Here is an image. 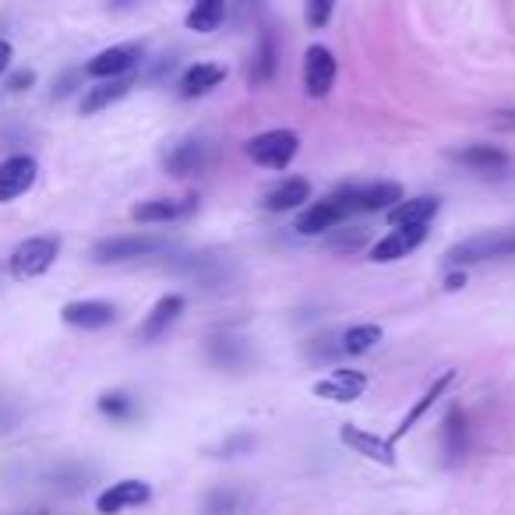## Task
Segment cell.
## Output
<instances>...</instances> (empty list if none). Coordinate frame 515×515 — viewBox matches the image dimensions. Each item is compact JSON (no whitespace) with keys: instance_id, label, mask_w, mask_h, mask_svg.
Segmentation results:
<instances>
[{"instance_id":"ab89813d","label":"cell","mask_w":515,"mask_h":515,"mask_svg":"<svg viewBox=\"0 0 515 515\" xmlns=\"http://www.w3.org/2000/svg\"><path fill=\"white\" fill-rule=\"evenodd\" d=\"M18 515H50V512H18Z\"/></svg>"},{"instance_id":"30bf717a","label":"cell","mask_w":515,"mask_h":515,"mask_svg":"<svg viewBox=\"0 0 515 515\" xmlns=\"http://www.w3.org/2000/svg\"><path fill=\"white\" fill-rule=\"evenodd\" d=\"M60 321L71 329L99 332L117 321V304H110V300H71V304L60 307Z\"/></svg>"},{"instance_id":"d4e9b609","label":"cell","mask_w":515,"mask_h":515,"mask_svg":"<svg viewBox=\"0 0 515 515\" xmlns=\"http://www.w3.org/2000/svg\"><path fill=\"white\" fill-rule=\"evenodd\" d=\"M311 198V180H304V177H286V180H279L272 191H265V209L269 212H293V209H300V205Z\"/></svg>"},{"instance_id":"52a82bcc","label":"cell","mask_w":515,"mask_h":515,"mask_svg":"<svg viewBox=\"0 0 515 515\" xmlns=\"http://www.w3.org/2000/svg\"><path fill=\"white\" fill-rule=\"evenodd\" d=\"M336 75H339V64H336V53L329 46H307L304 53V89L311 99H325L336 85Z\"/></svg>"},{"instance_id":"277c9868","label":"cell","mask_w":515,"mask_h":515,"mask_svg":"<svg viewBox=\"0 0 515 515\" xmlns=\"http://www.w3.org/2000/svg\"><path fill=\"white\" fill-rule=\"evenodd\" d=\"M300 152V135L290 127H272L244 142V156L262 170H286Z\"/></svg>"},{"instance_id":"f35d334b","label":"cell","mask_w":515,"mask_h":515,"mask_svg":"<svg viewBox=\"0 0 515 515\" xmlns=\"http://www.w3.org/2000/svg\"><path fill=\"white\" fill-rule=\"evenodd\" d=\"M113 8H131V4H135V0H110Z\"/></svg>"},{"instance_id":"d6986e66","label":"cell","mask_w":515,"mask_h":515,"mask_svg":"<svg viewBox=\"0 0 515 515\" xmlns=\"http://www.w3.org/2000/svg\"><path fill=\"white\" fill-rule=\"evenodd\" d=\"M452 381H456V371H441L438 378H434L431 385H427V389H424V396H420L417 403L410 406V413H406V417L399 420V427H396V431L389 434V441H392V445H396L399 438H406V434H410L413 427H417L420 420L427 417V410H431V406L438 403L441 396H445V392H448V385H452Z\"/></svg>"},{"instance_id":"3957f363","label":"cell","mask_w":515,"mask_h":515,"mask_svg":"<svg viewBox=\"0 0 515 515\" xmlns=\"http://www.w3.org/2000/svg\"><path fill=\"white\" fill-rule=\"evenodd\" d=\"M173 247L170 233H124V237H106L92 247V262L96 265H117L135 262V258H152V254Z\"/></svg>"},{"instance_id":"4fadbf2b","label":"cell","mask_w":515,"mask_h":515,"mask_svg":"<svg viewBox=\"0 0 515 515\" xmlns=\"http://www.w3.org/2000/svg\"><path fill=\"white\" fill-rule=\"evenodd\" d=\"M180 314H184V297H180V293H166V297H159L156 304H152V311L142 318L135 339L138 343H156L159 336H166V332L177 325Z\"/></svg>"},{"instance_id":"ba28073f","label":"cell","mask_w":515,"mask_h":515,"mask_svg":"<svg viewBox=\"0 0 515 515\" xmlns=\"http://www.w3.org/2000/svg\"><path fill=\"white\" fill-rule=\"evenodd\" d=\"M209 163H212V142H205V138H184V142H177L166 152L163 170L177 180H187V177L205 173Z\"/></svg>"},{"instance_id":"ac0fdd59","label":"cell","mask_w":515,"mask_h":515,"mask_svg":"<svg viewBox=\"0 0 515 515\" xmlns=\"http://www.w3.org/2000/svg\"><path fill=\"white\" fill-rule=\"evenodd\" d=\"M177 272H184V276H191L198 286H223L230 283L233 269L223 262V258H216V254H187V258H180L177 265H173Z\"/></svg>"},{"instance_id":"d6a6232c","label":"cell","mask_w":515,"mask_h":515,"mask_svg":"<svg viewBox=\"0 0 515 515\" xmlns=\"http://www.w3.org/2000/svg\"><path fill=\"white\" fill-rule=\"evenodd\" d=\"M237 501H240V494L237 491H212L209 498H205V515H230V512H237Z\"/></svg>"},{"instance_id":"44dd1931","label":"cell","mask_w":515,"mask_h":515,"mask_svg":"<svg viewBox=\"0 0 515 515\" xmlns=\"http://www.w3.org/2000/svg\"><path fill=\"white\" fill-rule=\"evenodd\" d=\"M131 89H135V75L103 78V82H96L92 89H85V96H82V103H78V110H82V117H92V113H99V110H106V106L120 103V99H124Z\"/></svg>"},{"instance_id":"cb8c5ba5","label":"cell","mask_w":515,"mask_h":515,"mask_svg":"<svg viewBox=\"0 0 515 515\" xmlns=\"http://www.w3.org/2000/svg\"><path fill=\"white\" fill-rule=\"evenodd\" d=\"M448 159L466 170H477V173H501L508 170V152H501L498 145H466V149H452Z\"/></svg>"},{"instance_id":"d590c367","label":"cell","mask_w":515,"mask_h":515,"mask_svg":"<svg viewBox=\"0 0 515 515\" xmlns=\"http://www.w3.org/2000/svg\"><path fill=\"white\" fill-rule=\"evenodd\" d=\"M466 286V269H452L445 276V293H459Z\"/></svg>"},{"instance_id":"8d00e7d4","label":"cell","mask_w":515,"mask_h":515,"mask_svg":"<svg viewBox=\"0 0 515 515\" xmlns=\"http://www.w3.org/2000/svg\"><path fill=\"white\" fill-rule=\"evenodd\" d=\"M11 57H15V50H11V43H8V39H0V75L8 71Z\"/></svg>"},{"instance_id":"5bb4252c","label":"cell","mask_w":515,"mask_h":515,"mask_svg":"<svg viewBox=\"0 0 515 515\" xmlns=\"http://www.w3.org/2000/svg\"><path fill=\"white\" fill-rule=\"evenodd\" d=\"M39 177V163L32 156H8L0 163V205L15 202L36 184Z\"/></svg>"},{"instance_id":"484cf974","label":"cell","mask_w":515,"mask_h":515,"mask_svg":"<svg viewBox=\"0 0 515 515\" xmlns=\"http://www.w3.org/2000/svg\"><path fill=\"white\" fill-rule=\"evenodd\" d=\"M276 68H279V46H276V36L272 32H262L258 36V46H254V57H251V71H247V82L254 89H262L276 78Z\"/></svg>"},{"instance_id":"836d02e7","label":"cell","mask_w":515,"mask_h":515,"mask_svg":"<svg viewBox=\"0 0 515 515\" xmlns=\"http://www.w3.org/2000/svg\"><path fill=\"white\" fill-rule=\"evenodd\" d=\"M82 75H85V71H64V75H60V82H57V89H53V96L64 99L68 92H75L78 82H82Z\"/></svg>"},{"instance_id":"4316f807","label":"cell","mask_w":515,"mask_h":515,"mask_svg":"<svg viewBox=\"0 0 515 515\" xmlns=\"http://www.w3.org/2000/svg\"><path fill=\"white\" fill-rule=\"evenodd\" d=\"M226 22V0H195V8L187 11L184 25L198 36H209Z\"/></svg>"},{"instance_id":"8fae6325","label":"cell","mask_w":515,"mask_h":515,"mask_svg":"<svg viewBox=\"0 0 515 515\" xmlns=\"http://www.w3.org/2000/svg\"><path fill=\"white\" fill-rule=\"evenodd\" d=\"M149 501H152V484L131 477V480H117V484L106 487V491L96 498V512L99 515H120V512H127V508L149 505Z\"/></svg>"},{"instance_id":"603a6c76","label":"cell","mask_w":515,"mask_h":515,"mask_svg":"<svg viewBox=\"0 0 515 515\" xmlns=\"http://www.w3.org/2000/svg\"><path fill=\"white\" fill-rule=\"evenodd\" d=\"M438 212H441V198L417 195V198H403L399 205H392L385 216H389V223L396 226V230H403V226H427Z\"/></svg>"},{"instance_id":"9c48e42d","label":"cell","mask_w":515,"mask_h":515,"mask_svg":"<svg viewBox=\"0 0 515 515\" xmlns=\"http://www.w3.org/2000/svg\"><path fill=\"white\" fill-rule=\"evenodd\" d=\"M339 441H343L346 448H353L357 456H364L367 463H378V466H385V470L396 466V445H392L389 438H378V434L364 431V427L343 424L339 427Z\"/></svg>"},{"instance_id":"2e32d148","label":"cell","mask_w":515,"mask_h":515,"mask_svg":"<svg viewBox=\"0 0 515 515\" xmlns=\"http://www.w3.org/2000/svg\"><path fill=\"white\" fill-rule=\"evenodd\" d=\"M198 209V198H152V202H138L131 209V219L142 226H166V223H177V219L191 216Z\"/></svg>"},{"instance_id":"1f68e13d","label":"cell","mask_w":515,"mask_h":515,"mask_svg":"<svg viewBox=\"0 0 515 515\" xmlns=\"http://www.w3.org/2000/svg\"><path fill=\"white\" fill-rule=\"evenodd\" d=\"M254 445H258V438L244 431V434H230V438L212 448V452H216V459H233V456H251Z\"/></svg>"},{"instance_id":"e0dca14e","label":"cell","mask_w":515,"mask_h":515,"mask_svg":"<svg viewBox=\"0 0 515 515\" xmlns=\"http://www.w3.org/2000/svg\"><path fill=\"white\" fill-rule=\"evenodd\" d=\"M427 240V226H403V230H392L389 237H381L371 247V262L374 265H392L406 254H413L420 244Z\"/></svg>"},{"instance_id":"4dcf8cb0","label":"cell","mask_w":515,"mask_h":515,"mask_svg":"<svg viewBox=\"0 0 515 515\" xmlns=\"http://www.w3.org/2000/svg\"><path fill=\"white\" fill-rule=\"evenodd\" d=\"M332 11H336V0H304V22L311 32H321L332 22Z\"/></svg>"},{"instance_id":"5b68a950","label":"cell","mask_w":515,"mask_h":515,"mask_svg":"<svg viewBox=\"0 0 515 515\" xmlns=\"http://www.w3.org/2000/svg\"><path fill=\"white\" fill-rule=\"evenodd\" d=\"M57 254H60V237H53V233L22 240V244H18L15 251H11V258H8L11 279L25 283V279L46 276V272L53 269V262H57Z\"/></svg>"},{"instance_id":"74e56055","label":"cell","mask_w":515,"mask_h":515,"mask_svg":"<svg viewBox=\"0 0 515 515\" xmlns=\"http://www.w3.org/2000/svg\"><path fill=\"white\" fill-rule=\"evenodd\" d=\"M494 127H505V131H515V110L494 113Z\"/></svg>"},{"instance_id":"83f0119b","label":"cell","mask_w":515,"mask_h":515,"mask_svg":"<svg viewBox=\"0 0 515 515\" xmlns=\"http://www.w3.org/2000/svg\"><path fill=\"white\" fill-rule=\"evenodd\" d=\"M381 325H374V321H360V325H350V329L339 336V343H343V353L346 357H364V353H371L374 346L381 343Z\"/></svg>"},{"instance_id":"f1b7e54d","label":"cell","mask_w":515,"mask_h":515,"mask_svg":"<svg viewBox=\"0 0 515 515\" xmlns=\"http://www.w3.org/2000/svg\"><path fill=\"white\" fill-rule=\"evenodd\" d=\"M209 360L223 371H237L247 364V346L240 339H209Z\"/></svg>"},{"instance_id":"f546056e","label":"cell","mask_w":515,"mask_h":515,"mask_svg":"<svg viewBox=\"0 0 515 515\" xmlns=\"http://www.w3.org/2000/svg\"><path fill=\"white\" fill-rule=\"evenodd\" d=\"M96 406L106 420H117V424H124V420L135 417V403H131L127 392H106V396H99Z\"/></svg>"},{"instance_id":"e575fe53","label":"cell","mask_w":515,"mask_h":515,"mask_svg":"<svg viewBox=\"0 0 515 515\" xmlns=\"http://www.w3.org/2000/svg\"><path fill=\"white\" fill-rule=\"evenodd\" d=\"M32 85H36V71H29V68H25V71H15V75L8 78V89H11V92H29Z\"/></svg>"},{"instance_id":"7a4b0ae2","label":"cell","mask_w":515,"mask_h":515,"mask_svg":"<svg viewBox=\"0 0 515 515\" xmlns=\"http://www.w3.org/2000/svg\"><path fill=\"white\" fill-rule=\"evenodd\" d=\"M353 187L357 184H343L329 198L307 205L297 216V223H293L300 237H321V233H332L339 223H346L353 216Z\"/></svg>"},{"instance_id":"ffe728a7","label":"cell","mask_w":515,"mask_h":515,"mask_svg":"<svg viewBox=\"0 0 515 515\" xmlns=\"http://www.w3.org/2000/svg\"><path fill=\"white\" fill-rule=\"evenodd\" d=\"M226 78V68L223 64H212V60H198V64H191V68L180 75V99H202L209 96L212 89H219Z\"/></svg>"},{"instance_id":"7c38bea8","label":"cell","mask_w":515,"mask_h":515,"mask_svg":"<svg viewBox=\"0 0 515 515\" xmlns=\"http://www.w3.org/2000/svg\"><path fill=\"white\" fill-rule=\"evenodd\" d=\"M438 441H441V452H445V463H459L466 459L470 452V420H466V410L463 406H448L445 417H441V427H438Z\"/></svg>"},{"instance_id":"8992f818","label":"cell","mask_w":515,"mask_h":515,"mask_svg":"<svg viewBox=\"0 0 515 515\" xmlns=\"http://www.w3.org/2000/svg\"><path fill=\"white\" fill-rule=\"evenodd\" d=\"M145 57V46L142 43H120V46H110V50L96 53V57L85 64V75L103 82V78H120V75H131V71L142 64Z\"/></svg>"},{"instance_id":"7402d4cb","label":"cell","mask_w":515,"mask_h":515,"mask_svg":"<svg viewBox=\"0 0 515 515\" xmlns=\"http://www.w3.org/2000/svg\"><path fill=\"white\" fill-rule=\"evenodd\" d=\"M403 202V187L396 180H378V184L353 187V212H389Z\"/></svg>"},{"instance_id":"9a60e30c","label":"cell","mask_w":515,"mask_h":515,"mask_svg":"<svg viewBox=\"0 0 515 515\" xmlns=\"http://www.w3.org/2000/svg\"><path fill=\"white\" fill-rule=\"evenodd\" d=\"M311 392L318 399H329V403H357V399L367 392V374L350 371V367H339V371H332L329 378L314 381Z\"/></svg>"},{"instance_id":"6da1fadb","label":"cell","mask_w":515,"mask_h":515,"mask_svg":"<svg viewBox=\"0 0 515 515\" xmlns=\"http://www.w3.org/2000/svg\"><path fill=\"white\" fill-rule=\"evenodd\" d=\"M515 258V230H487L477 237L459 240L456 247L445 251L448 269H466V265H480V262H505Z\"/></svg>"}]
</instances>
